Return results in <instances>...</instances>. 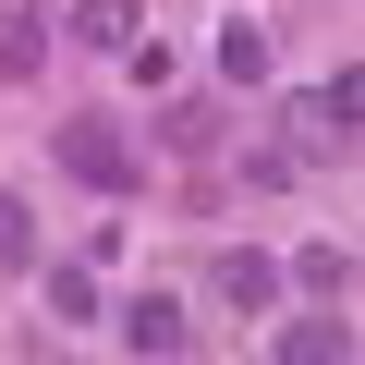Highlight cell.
Returning a JSON list of instances; mask_svg holds the SVG:
<instances>
[{
    "label": "cell",
    "mask_w": 365,
    "mask_h": 365,
    "mask_svg": "<svg viewBox=\"0 0 365 365\" xmlns=\"http://www.w3.org/2000/svg\"><path fill=\"white\" fill-rule=\"evenodd\" d=\"M37 61H49V0H0V73L37 86Z\"/></svg>",
    "instance_id": "obj_5"
},
{
    "label": "cell",
    "mask_w": 365,
    "mask_h": 365,
    "mask_svg": "<svg viewBox=\"0 0 365 365\" xmlns=\"http://www.w3.org/2000/svg\"><path fill=\"white\" fill-rule=\"evenodd\" d=\"M207 292H220V304H232V317H268V304H280V256H256V244H232V256H220V280H207Z\"/></svg>",
    "instance_id": "obj_4"
},
{
    "label": "cell",
    "mask_w": 365,
    "mask_h": 365,
    "mask_svg": "<svg viewBox=\"0 0 365 365\" xmlns=\"http://www.w3.org/2000/svg\"><path fill=\"white\" fill-rule=\"evenodd\" d=\"M0 268H37V220H25V195H0Z\"/></svg>",
    "instance_id": "obj_11"
},
{
    "label": "cell",
    "mask_w": 365,
    "mask_h": 365,
    "mask_svg": "<svg viewBox=\"0 0 365 365\" xmlns=\"http://www.w3.org/2000/svg\"><path fill=\"white\" fill-rule=\"evenodd\" d=\"M110 317H122L134 365H182V353H195V304H170V292H134V304H110Z\"/></svg>",
    "instance_id": "obj_3"
},
{
    "label": "cell",
    "mask_w": 365,
    "mask_h": 365,
    "mask_svg": "<svg viewBox=\"0 0 365 365\" xmlns=\"http://www.w3.org/2000/svg\"><path fill=\"white\" fill-rule=\"evenodd\" d=\"M73 37L86 49H134L146 37V0H73Z\"/></svg>",
    "instance_id": "obj_6"
},
{
    "label": "cell",
    "mask_w": 365,
    "mask_h": 365,
    "mask_svg": "<svg viewBox=\"0 0 365 365\" xmlns=\"http://www.w3.org/2000/svg\"><path fill=\"white\" fill-rule=\"evenodd\" d=\"M49 158L86 182V195H134V134H122L110 110H73V122L49 134Z\"/></svg>",
    "instance_id": "obj_1"
},
{
    "label": "cell",
    "mask_w": 365,
    "mask_h": 365,
    "mask_svg": "<svg viewBox=\"0 0 365 365\" xmlns=\"http://www.w3.org/2000/svg\"><path fill=\"white\" fill-rule=\"evenodd\" d=\"M37 304H49L61 329H86V317H110V304H98V268H37Z\"/></svg>",
    "instance_id": "obj_7"
},
{
    "label": "cell",
    "mask_w": 365,
    "mask_h": 365,
    "mask_svg": "<svg viewBox=\"0 0 365 365\" xmlns=\"http://www.w3.org/2000/svg\"><path fill=\"white\" fill-rule=\"evenodd\" d=\"M182 365H195V353H182Z\"/></svg>",
    "instance_id": "obj_13"
},
{
    "label": "cell",
    "mask_w": 365,
    "mask_h": 365,
    "mask_svg": "<svg viewBox=\"0 0 365 365\" xmlns=\"http://www.w3.org/2000/svg\"><path fill=\"white\" fill-rule=\"evenodd\" d=\"M292 170H304L292 146H244V182H256V195H280V182H292Z\"/></svg>",
    "instance_id": "obj_12"
},
{
    "label": "cell",
    "mask_w": 365,
    "mask_h": 365,
    "mask_svg": "<svg viewBox=\"0 0 365 365\" xmlns=\"http://www.w3.org/2000/svg\"><path fill=\"white\" fill-rule=\"evenodd\" d=\"M280 365H353V329L341 317H292L280 329Z\"/></svg>",
    "instance_id": "obj_8"
},
{
    "label": "cell",
    "mask_w": 365,
    "mask_h": 365,
    "mask_svg": "<svg viewBox=\"0 0 365 365\" xmlns=\"http://www.w3.org/2000/svg\"><path fill=\"white\" fill-rule=\"evenodd\" d=\"M280 280H292V292H317V304H341V292H353V256H341V244H304Z\"/></svg>",
    "instance_id": "obj_10"
},
{
    "label": "cell",
    "mask_w": 365,
    "mask_h": 365,
    "mask_svg": "<svg viewBox=\"0 0 365 365\" xmlns=\"http://www.w3.org/2000/svg\"><path fill=\"white\" fill-rule=\"evenodd\" d=\"M353 122H365V73L341 61L329 86H304V98H292V158H317V146L341 158V146H353Z\"/></svg>",
    "instance_id": "obj_2"
},
{
    "label": "cell",
    "mask_w": 365,
    "mask_h": 365,
    "mask_svg": "<svg viewBox=\"0 0 365 365\" xmlns=\"http://www.w3.org/2000/svg\"><path fill=\"white\" fill-rule=\"evenodd\" d=\"M220 86H268V25H220Z\"/></svg>",
    "instance_id": "obj_9"
}]
</instances>
